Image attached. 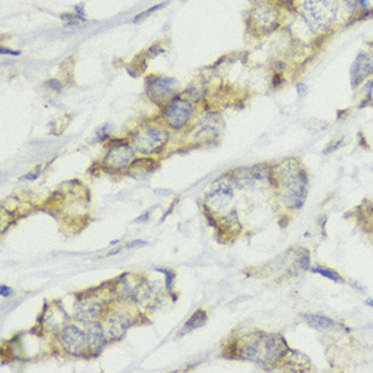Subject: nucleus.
I'll use <instances>...</instances> for the list:
<instances>
[{
	"mask_svg": "<svg viewBox=\"0 0 373 373\" xmlns=\"http://www.w3.org/2000/svg\"><path fill=\"white\" fill-rule=\"evenodd\" d=\"M303 319L306 320V323L310 327H313L315 330H320V331L329 330L337 324L334 319L326 315H319V314H306V315H303Z\"/></svg>",
	"mask_w": 373,
	"mask_h": 373,
	"instance_id": "17",
	"label": "nucleus"
},
{
	"mask_svg": "<svg viewBox=\"0 0 373 373\" xmlns=\"http://www.w3.org/2000/svg\"><path fill=\"white\" fill-rule=\"evenodd\" d=\"M136 156V151L131 143H115L109 148L103 159L105 167L112 172L128 169Z\"/></svg>",
	"mask_w": 373,
	"mask_h": 373,
	"instance_id": "8",
	"label": "nucleus"
},
{
	"mask_svg": "<svg viewBox=\"0 0 373 373\" xmlns=\"http://www.w3.org/2000/svg\"><path fill=\"white\" fill-rule=\"evenodd\" d=\"M131 322L125 316L115 314L112 315L106 322V335L112 340H119L125 335Z\"/></svg>",
	"mask_w": 373,
	"mask_h": 373,
	"instance_id": "16",
	"label": "nucleus"
},
{
	"mask_svg": "<svg viewBox=\"0 0 373 373\" xmlns=\"http://www.w3.org/2000/svg\"><path fill=\"white\" fill-rule=\"evenodd\" d=\"M276 182L281 192V200L290 210L300 209L308 196V176L297 160L284 162L276 172Z\"/></svg>",
	"mask_w": 373,
	"mask_h": 373,
	"instance_id": "1",
	"label": "nucleus"
},
{
	"mask_svg": "<svg viewBox=\"0 0 373 373\" xmlns=\"http://www.w3.org/2000/svg\"><path fill=\"white\" fill-rule=\"evenodd\" d=\"M193 112L194 109L192 101L176 95L169 103L165 105L162 110V118L167 128L172 131H181L189 124L193 117Z\"/></svg>",
	"mask_w": 373,
	"mask_h": 373,
	"instance_id": "6",
	"label": "nucleus"
},
{
	"mask_svg": "<svg viewBox=\"0 0 373 373\" xmlns=\"http://www.w3.org/2000/svg\"><path fill=\"white\" fill-rule=\"evenodd\" d=\"M274 3H277L279 6H289V4H292L295 0H273Z\"/></svg>",
	"mask_w": 373,
	"mask_h": 373,
	"instance_id": "24",
	"label": "nucleus"
},
{
	"mask_svg": "<svg viewBox=\"0 0 373 373\" xmlns=\"http://www.w3.org/2000/svg\"><path fill=\"white\" fill-rule=\"evenodd\" d=\"M147 244V242H143V240H136V242H132V243H129L126 247L128 249H131V247H138V246H145Z\"/></svg>",
	"mask_w": 373,
	"mask_h": 373,
	"instance_id": "22",
	"label": "nucleus"
},
{
	"mask_svg": "<svg viewBox=\"0 0 373 373\" xmlns=\"http://www.w3.org/2000/svg\"><path fill=\"white\" fill-rule=\"evenodd\" d=\"M169 138L170 135L166 128L154 122H145L132 132L129 143L142 155H155L165 149Z\"/></svg>",
	"mask_w": 373,
	"mask_h": 373,
	"instance_id": "5",
	"label": "nucleus"
},
{
	"mask_svg": "<svg viewBox=\"0 0 373 373\" xmlns=\"http://www.w3.org/2000/svg\"><path fill=\"white\" fill-rule=\"evenodd\" d=\"M179 83L170 76H152L147 81L145 94L156 105H166L178 95Z\"/></svg>",
	"mask_w": 373,
	"mask_h": 373,
	"instance_id": "7",
	"label": "nucleus"
},
{
	"mask_svg": "<svg viewBox=\"0 0 373 373\" xmlns=\"http://www.w3.org/2000/svg\"><path fill=\"white\" fill-rule=\"evenodd\" d=\"M367 304L373 308V300H371V299H370V300H367Z\"/></svg>",
	"mask_w": 373,
	"mask_h": 373,
	"instance_id": "26",
	"label": "nucleus"
},
{
	"mask_svg": "<svg viewBox=\"0 0 373 373\" xmlns=\"http://www.w3.org/2000/svg\"><path fill=\"white\" fill-rule=\"evenodd\" d=\"M206 322V313L202 311V310H199L196 311L192 317L186 322L183 330L181 331V334H186V333H190L199 327H201L202 324Z\"/></svg>",
	"mask_w": 373,
	"mask_h": 373,
	"instance_id": "18",
	"label": "nucleus"
},
{
	"mask_svg": "<svg viewBox=\"0 0 373 373\" xmlns=\"http://www.w3.org/2000/svg\"><path fill=\"white\" fill-rule=\"evenodd\" d=\"M267 176L265 172H260L258 167L251 169H240L233 172L232 182L240 189H256L259 182L265 181Z\"/></svg>",
	"mask_w": 373,
	"mask_h": 373,
	"instance_id": "12",
	"label": "nucleus"
},
{
	"mask_svg": "<svg viewBox=\"0 0 373 373\" xmlns=\"http://www.w3.org/2000/svg\"><path fill=\"white\" fill-rule=\"evenodd\" d=\"M58 341L64 347V350L72 356L85 354L88 347L86 331L81 330L78 326H74V324H68L60 331Z\"/></svg>",
	"mask_w": 373,
	"mask_h": 373,
	"instance_id": "9",
	"label": "nucleus"
},
{
	"mask_svg": "<svg viewBox=\"0 0 373 373\" xmlns=\"http://www.w3.org/2000/svg\"><path fill=\"white\" fill-rule=\"evenodd\" d=\"M105 308V301L99 296H86L81 301H78L74 307V316L75 319L83 322V323H90L95 322L99 316L102 315Z\"/></svg>",
	"mask_w": 373,
	"mask_h": 373,
	"instance_id": "10",
	"label": "nucleus"
},
{
	"mask_svg": "<svg viewBox=\"0 0 373 373\" xmlns=\"http://www.w3.org/2000/svg\"><path fill=\"white\" fill-rule=\"evenodd\" d=\"M222 118L217 115H208L205 117H202L199 122V129H196V138L202 139V138H206V139H212L215 136H217L222 131Z\"/></svg>",
	"mask_w": 373,
	"mask_h": 373,
	"instance_id": "15",
	"label": "nucleus"
},
{
	"mask_svg": "<svg viewBox=\"0 0 373 373\" xmlns=\"http://www.w3.org/2000/svg\"><path fill=\"white\" fill-rule=\"evenodd\" d=\"M238 350L243 358L266 365L284 357L287 354L288 345L281 335L258 333L247 335L239 345Z\"/></svg>",
	"mask_w": 373,
	"mask_h": 373,
	"instance_id": "3",
	"label": "nucleus"
},
{
	"mask_svg": "<svg viewBox=\"0 0 373 373\" xmlns=\"http://www.w3.org/2000/svg\"><path fill=\"white\" fill-rule=\"evenodd\" d=\"M368 52H370V55H371V58H372L373 61V40L370 42V45H368V49H367Z\"/></svg>",
	"mask_w": 373,
	"mask_h": 373,
	"instance_id": "25",
	"label": "nucleus"
},
{
	"mask_svg": "<svg viewBox=\"0 0 373 373\" xmlns=\"http://www.w3.org/2000/svg\"><path fill=\"white\" fill-rule=\"evenodd\" d=\"M311 272H313V273H316V274L323 276L324 279H329V280L333 281V283H344L342 276H341L338 272H335L334 269H329V267H322V266H319V267H313Z\"/></svg>",
	"mask_w": 373,
	"mask_h": 373,
	"instance_id": "19",
	"label": "nucleus"
},
{
	"mask_svg": "<svg viewBox=\"0 0 373 373\" xmlns=\"http://www.w3.org/2000/svg\"><path fill=\"white\" fill-rule=\"evenodd\" d=\"M357 18L373 17V0H356Z\"/></svg>",
	"mask_w": 373,
	"mask_h": 373,
	"instance_id": "20",
	"label": "nucleus"
},
{
	"mask_svg": "<svg viewBox=\"0 0 373 373\" xmlns=\"http://www.w3.org/2000/svg\"><path fill=\"white\" fill-rule=\"evenodd\" d=\"M166 6V3H162V4H158V6H155V7H152V8H149V10H147L145 13H142V14H139L135 19H133V22H140L142 19H144V18H147L148 15H151V14H154L155 11H158L159 8H162V7H165Z\"/></svg>",
	"mask_w": 373,
	"mask_h": 373,
	"instance_id": "21",
	"label": "nucleus"
},
{
	"mask_svg": "<svg viewBox=\"0 0 373 373\" xmlns=\"http://www.w3.org/2000/svg\"><path fill=\"white\" fill-rule=\"evenodd\" d=\"M87 340H88V350L91 354L98 356L105 345H106V335L103 331V327L97 322L87 323Z\"/></svg>",
	"mask_w": 373,
	"mask_h": 373,
	"instance_id": "13",
	"label": "nucleus"
},
{
	"mask_svg": "<svg viewBox=\"0 0 373 373\" xmlns=\"http://www.w3.org/2000/svg\"><path fill=\"white\" fill-rule=\"evenodd\" d=\"M0 292H1V296H3V297H7V296H10L11 289H10V288L4 287V285H1V288H0Z\"/></svg>",
	"mask_w": 373,
	"mask_h": 373,
	"instance_id": "23",
	"label": "nucleus"
},
{
	"mask_svg": "<svg viewBox=\"0 0 373 373\" xmlns=\"http://www.w3.org/2000/svg\"><path fill=\"white\" fill-rule=\"evenodd\" d=\"M233 193L229 185L222 183L217 188H215L208 196H206V201L210 205L209 208H213L216 210H222L226 209L230 202L232 201Z\"/></svg>",
	"mask_w": 373,
	"mask_h": 373,
	"instance_id": "14",
	"label": "nucleus"
},
{
	"mask_svg": "<svg viewBox=\"0 0 373 373\" xmlns=\"http://www.w3.org/2000/svg\"><path fill=\"white\" fill-rule=\"evenodd\" d=\"M373 76V61L368 51H363L354 58L350 68V85L353 88L363 86Z\"/></svg>",
	"mask_w": 373,
	"mask_h": 373,
	"instance_id": "11",
	"label": "nucleus"
},
{
	"mask_svg": "<svg viewBox=\"0 0 373 373\" xmlns=\"http://www.w3.org/2000/svg\"><path fill=\"white\" fill-rule=\"evenodd\" d=\"M281 19V6L273 0H257L246 15V25L250 34L263 37L279 29Z\"/></svg>",
	"mask_w": 373,
	"mask_h": 373,
	"instance_id": "4",
	"label": "nucleus"
},
{
	"mask_svg": "<svg viewBox=\"0 0 373 373\" xmlns=\"http://www.w3.org/2000/svg\"><path fill=\"white\" fill-rule=\"evenodd\" d=\"M300 14L314 34H326L338 25L342 17L340 0H301Z\"/></svg>",
	"mask_w": 373,
	"mask_h": 373,
	"instance_id": "2",
	"label": "nucleus"
}]
</instances>
